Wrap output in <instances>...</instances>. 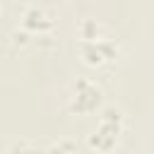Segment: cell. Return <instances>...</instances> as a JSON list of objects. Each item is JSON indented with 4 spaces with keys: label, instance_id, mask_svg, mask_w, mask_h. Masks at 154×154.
I'll list each match as a JSON object with an SVG mask.
<instances>
[{
    "label": "cell",
    "instance_id": "cell-2",
    "mask_svg": "<svg viewBox=\"0 0 154 154\" xmlns=\"http://www.w3.org/2000/svg\"><path fill=\"white\" fill-rule=\"evenodd\" d=\"M82 101H87V111H89V108H94V106H96V101H99V87H94V84H91V82H87V79L75 82L72 106H75L77 111H82Z\"/></svg>",
    "mask_w": 154,
    "mask_h": 154
},
{
    "label": "cell",
    "instance_id": "cell-1",
    "mask_svg": "<svg viewBox=\"0 0 154 154\" xmlns=\"http://www.w3.org/2000/svg\"><path fill=\"white\" fill-rule=\"evenodd\" d=\"M118 123H120V113L108 108L99 123V130H94V137H91V144H99L101 147V140L106 137V147H111L118 137Z\"/></svg>",
    "mask_w": 154,
    "mask_h": 154
},
{
    "label": "cell",
    "instance_id": "cell-4",
    "mask_svg": "<svg viewBox=\"0 0 154 154\" xmlns=\"http://www.w3.org/2000/svg\"><path fill=\"white\" fill-rule=\"evenodd\" d=\"M12 154H41V149H36V147H31L26 142H19V144L12 147Z\"/></svg>",
    "mask_w": 154,
    "mask_h": 154
},
{
    "label": "cell",
    "instance_id": "cell-3",
    "mask_svg": "<svg viewBox=\"0 0 154 154\" xmlns=\"http://www.w3.org/2000/svg\"><path fill=\"white\" fill-rule=\"evenodd\" d=\"M24 24L31 26V29H48V26L53 24V17L46 14V7L31 5V7H26V12H24Z\"/></svg>",
    "mask_w": 154,
    "mask_h": 154
}]
</instances>
